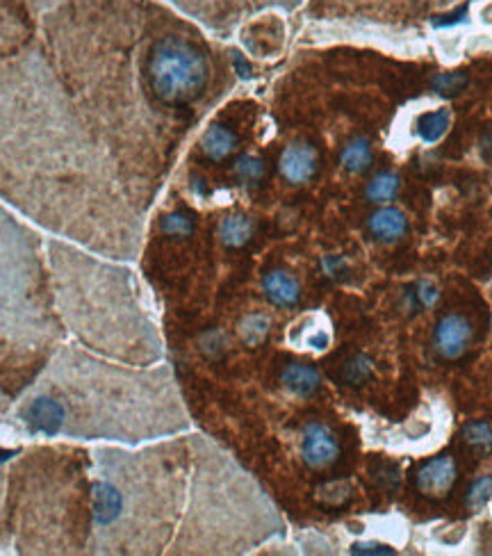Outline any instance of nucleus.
<instances>
[{"instance_id":"nucleus-2","label":"nucleus","mask_w":492,"mask_h":556,"mask_svg":"<svg viewBox=\"0 0 492 556\" xmlns=\"http://www.w3.org/2000/svg\"><path fill=\"white\" fill-rule=\"evenodd\" d=\"M301 454L308 468L324 470L328 465H333L340 456V440L335 433L322 422H310L303 429L301 440Z\"/></svg>"},{"instance_id":"nucleus-9","label":"nucleus","mask_w":492,"mask_h":556,"mask_svg":"<svg viewBox=\"0 0 492 556\" xmlns=\"http://www.w3.org/2000/svg\"><path fill=\"white\" fill-rule=\"evenodd\" d=\"M201 149L210 160H226L237 149V135L228 126H210L201 139Z\"/></svg>"},{"instance_id":"nucleus-19","label":"nucleus","mask_w":492,"mask_h":556,"mask_svg":"<svg viewBox=\"0 0 492 556\" xmlns=\"http://www.w3.org/2000/svg\"><path fill=\"white\" fill-rule=\"evenodd\" d=\"M492 500V477H481L474 481L467 490V506L470 509H481Z\"/></svg>"},{"instance_id":"nucleus-7","label":"nucleus","mask_w":492,"mask_h":556,"mask_svg":"<svg viewBox=\"0 0 492 556\" xmlns=\"http://www.w3.org/2000/svg\"><path fill=\"white\" fill-rule=\"evenodd\" d=\"M369 233L381 242H397L408 231V219L397 208H381L376 210L367 222Z\"/></svg>"},{"instance_id":"nucleus-10","label":"nucleus","mask_w":492,"mask_h":556,"mask_svg":"<svg viewBox=\"0 0 492 556\" xmlns=\"http://www.w3.org/2000/svg\"><path fill=\"white\" fill-rule=\"evenodd\" d=\"M372 146H369V142L365 137H356V139H351V142L344 146V151L340 155V162H342V167L351 171V174H363V171L369 169V165H372Z\"/></svg>"},{"instance_id":"nucleus-16","label":"nucleus","mask_w":492,"mask_h":556,"mask_svg":"<svg viewBox=\"0 0 492 556\" xmlns=\"http://www.w3.org/2000/svg\"><path fill=\"white\" fill-rule=\"evenodd\" d=\"M235 176L240 178L242 183H258L265 176V162L256 155H242L240 160L235 162Z\"/></svg>"},{"instance_id":"nucleus-1","label":"nucleus","mask_w":492,"mask_h":556,"mask_svg":"<svg viewBox=\"0 0 492 556\" xmlns=\"http://www.w3.org/2000/svg\"><path fill=\"white\" fill-rule=\"evenodd\" d=\"M208 78V60L187 39L164 37L153 46L149 55V83L162 103H192L203 94Z\"/></svg>"},{"instance_id":"nucleus-21","label":"nucleus","mask_w":492,"mask_h":556,"mask_svg":"<svg viewBox=\"0 0 492 556\" xmlns=\"http://www.w3.org/2000/svg\"><path fill=\"white\" fill-rule=\"evenodd\" d=\"M413 297H415V304L417 306L431 308L438 301L440 292H438V288L433 283L422 281V283H417V292H413Z\"/></svg>"},{"instance_id":"nucleus-13","label":"nucleus","mask_w":492,"mask_h":556,"mask_svg":"<svg viewBox=\"0 0 492 556\" xmlns=\"http://www.w3.org/2000/svg\"><path fill=\"white\" fill-rule=\"evenodd\" d=\"M449 121H451L449 110H436V112L424 114V117L420 119V137L426 144L440 142V139L447 133Z\"/></svg>"},{"instance_id":"nucleus-8","label":"nucleus","mask_w":492,"mask_h":556,"mask_svg":"<svg viewBox=\"0 0 492 556\" xmlns=\"http://www.w3.org/2000/svg\"><path fill=\"white\" fill-rule=\"evenodd\" d=\"M281 381L285 383V388L294 392L299 397H310L315 395L319 383H322V376L315 370L313 365L306 363H290L281 374Z\"/></svg>"},{"instance_id":"nucleus-12","label":"nucleus","mask_w":492,"mask_h":556,"mask_svg":"<svg viewBox=\"0 0 492 556\" xmlns=\"http://www.w3.org/2000/svg\"><path fill=\"white\" fill-rule=\"evenodd\" d=\"M399 185L401 181L395 171H381V174H376L372 181H369L365 196L374 203H388L397 196Z\"/></svg>"},{"instance_id":"nucleus-18","label":"nucleus","mask_w":492,"mask_h":556,"mask_svg":"<svg viewBox=\"0 0 492 556\" xmlns=\"http://www.w3.org/2000/svg\"><path fill=\"white\" fill-rule=\"evenodd\" d=\"M467 85V76L461 71H454V73H440V76H436L431 80V87H433V92H438V94H445V96H451V94H456V92H461V89Z\"/></svg>"},{"instance_id":"nucleus-11","label":"nucleus","mask_w":492,"mask_h":556,"mask_svg":"<svg viewBox=\"0 0 492 556\" xmlns=\"http://www.w3.org/2000/svg\"><path fill=\"white\" fill-rule=\"evenodd\" d=\"M251 235H253V224L242 215L226 217L219 226L221 242H224L226 247H233V249L244 247V244L251 240Z\"/></svg>"},{"instance_id":"nucleus-17","label":"nucleus","mask_w":492,"mask_h":556,"mask_svg":"<svg viewBox=\"0 0 492 556\" xmlns=\"http://www.w3.org/2000/svg\"><path fill=\"white\" fill-rule=\"evenodd\" d=\"M267 331H269V320L265 315H249L240 326V333L246 345H258V342L265 340Z\"/></svg>"},{"instance_id":"nucleus-14","label":"nucleus","mask_w":492,"mask_h":556,"mask_svg":"<svg viewBox=\"0 0 492 556\" xmlns=\"http://www.w3.org/2000/svg\"><path fill=\"white\" fill-rule=\"evenodd\" d=\"M372 374H374V363L372 358L365 354L351 356L342 367V381L347 383V386H360V383H365Z\"/></svg>"},{"instance_id":"nucleus-15","label":"nucleus","mask_w":492,"mask_h":556,"mask_svg":"<svg viewBox=\"0 0 492 556\" xmlns=\"http://www.w3.org/2000/svg\"><path fill=\"white\" fill-rule=\"evenodd\" d=\"M463 438L477 452H490L492 449V427L488 422H470L463 429Z\"/></svg>"},{"instance_id":"nucleus-22","label":"nucleus","mask_w":492,"mask_h":556,"mask_svg":"<svg viewBox=\"0 0 492 556\" xmlns=\"http://www.w3.org/2000/svg\"><path fill=\"white\" fill-rule=\"evenodd\" d=\"M356 554H392V550L383 545H356L354 547Z\"/></svg>"},{"instance_id":"nucleus-4","label":"nucleus","mask_w":492,"mask_h":556,"mask_svg":"<svg viewBox=\"0 0 492 556\" xmlns=\"http://www.w3.org/2000/svg\"><path fill=\"white\" fill-rule=\"evenodd\" d=\"M472 340V324L463 315H445L433 333V347L447 361L461 358Z\"/></svg>"},{"instance_id":"nucleus-20","label":"nucleus","mask_w":492,"mask_h":556,"mask_svg":"<svg viewBox=\"0 0 492 556\" xmlns=\"http://www.w3.org/2000/svg\"><path fill=\"white\" fill-rule=\"evenodd\" d=\"M162 231L169 235H190L194 231V222L187 212H174V215L164 217L162 222Z\"/></svg>"},{"instance_id":"nucleus-5","label":"nucleus","mask_w":492,"mask_h":556,"mask_svg":"<svg viewBox=\"0 0 492 556\" xmlns=\"http://www.w3.org/2000/svg\"><path fill=\"white\" fill-rule=\"evenodd\" d=\"M317 165H319V158L313 146L306 142H294L283 151L278 169H281L285 181L301 185V183H308L310 178L317 174Z\"/></svg>"},{"instance_id":"nucleus-3","label":"nucleus","mask_w":492,"mask_h":556,"mask_svg":"<svg viewBox=\"0 0 492 556\" xmlns=\"http://www.w3.org/2000/svg\"><path fill=\"white\" fill-rule=\"evenodd\" d=\"M456 477H458V465L454 461V456L442 454L422 465L420 472H417L415 484L424 497L440 500V497H445L449 490L454 488Z\"/></svg>"},{"instance_id":"nucleus-6","label":"nucleus","mask_w":492,"mask_h":556,"mask_svg":"<svg viewBox=\"0 0 492 556\" xmlns=\"http://www.w3.org/2000/svg\"><path fill=\"white\" fill-rule=\"evenodd\" d=\"M262 288H265L267 299L278 308H292V306H297L301 299L299 281L292 274L283 272V269H274V272H269L265 276V281H262Z\"/></svg>"}]
</instances>
